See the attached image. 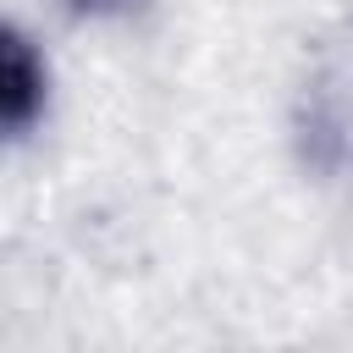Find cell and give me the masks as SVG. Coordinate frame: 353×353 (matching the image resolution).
<instances>
[{"label":"cell","mask_w":353,"mask_h":353,"mask_svg":"<svg viewBox=\"0 0 353 353\" xmlns=\"http://www.w3.org/2000/svg\"><path fill=\"white\" fill-rule=\"evenodd\" d=\"M77 11H110V6H121V0H72Z\"/></svg>","instance_id":"7a4b0ae2"},{"label":"cell","mask_w":353,"mask_h":353,"mask_svg":"<svg viewBox=\"0 0 353 353\" xmlns=\"http://www.w3.org/2000/svg\"><path fill=\"white\" fill-rule=\"evenodd\" d=\"M50 99V72L33 50L28 33H17L11 22H0V138H17L39 121Z\"/></svg>","instance_id":"6da1fadb"}]
</instances>
